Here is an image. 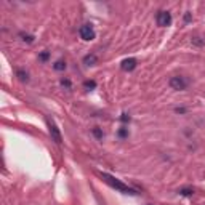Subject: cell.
<instances>
[{"instance_id": "9", "label": "cell", "mask_w": 205, "mask_h": 205, "mask_svg": "<svg viewBox=\"0 0 205 205\" xmlns=\"http://www.w3.org/2000/svg\"><path fill=\"white\" fill-rule=\"evenodd\" d=\"M53 69H55V71H66V61L58 59V61L53 64Z\"/></svg>"}, {"instance_id": "19", "label": "cell", "mask_w": 205, "mask_h": 205, "mask_svg": "<svg viewBox=\"0 0 205 205\" xmlns=\"http://www.w3.org/2000/svg\"><path fill=\"white\" fill-rule=\"evenodd\" d=\"M147 205H149V203H147Z\"/></svg>"}, {"instance_id": "17", "label": "cell", "mask_w": 205, "mask_h": 205, "mask_svg": "<svg viewBox=\"0 0 205 205\" xmlns=\"http://www.w3.org/2000/svg\"><path fill=\"white\" fill-rule=\"evenodd\" d=\"M120 120H122V122H130V115L124 112V114H122V117H120Z\"/></svg>"}, {"instance_id": "4", "label": "cell", "mask_w": 205, "mask_h": 205, "mask_svg": "<svg viewBox=\"0 0 205 205\" xmlns=\"http://www.w3.org/2000/svg\"><path fill=\"white\" fill-rule=\"evenodd\" d=\"M156 23H157V26H160V27L170 26V24H172V14H170V11H165V10L157 11V14H156Z\"/></svg>"}, {"instance_id": "11", "label": "cell", "mask_w": 205, "mask_h": 205, "mask_svg": "<svg viewBox=\"0 0 205 205\" xmlns=\"http://www.w3.org/2000/svg\"><path fill=\"white\" fill-rule=\"evenodd\" d=\"M181 196H192L194 194V189H192V187H183V189H180L178 191Z\"/></svg>"}, {"instance_id": "18", "label": "cell", "mask_w": 205, "mask_h": 205, "mask_svg": "<svg viewBox=\"0 0 205 205\" xmlns=\"http://www.w3.org/2000/svg\"><path fill=\"white\" fill-rule=\"evenodd\" d=\"M184 21L187 23V21H191V14L189 13H186V16H184Z\"/></svg>"}, {"instance_id": "12", "label": "cell", "mask_w": 205, "mask_h": 205, "mask_svg": "<svg viewBox=\"0 0 205 205\" xmlns=\"http://www.w3.org/2000/svg\"><path fill=\"white\" fill-rule=\"evenodd\" d=\"M93 135L96 136V140H102V138H104V133H102L98 127H96V128H93Z\"/></svg>"}, {"instance_id": "16", "label": "cell", "mask_w": 205, "mask_h": 205, "mask_svg": "<svg viewBox=\"0 0 205 205\" xmlns=\"http://www.w3.org/2000/svg\"><path fill=\"white\" fill-rule=\"evenodd\" d=\"M48 58H50V53H48V51H42V53L39 55V59H40V61H47Z\"/></svg>"}, {"instance_id": "5", "label": "cell", "mask_w": 205, "mask_h": 205, "mask_svg": "<svg viewBox=\"0 0 205 205\" xmlns=\"http://www.w3.org/2000/svg\"><path fill=\"white\" fill-rule=\"evenodd\" d=\"M187 83H189V82H187L184 77H181V75H176V77H172V79H170V87H172L173 90H178V91L186 90Z\"/></svg>"}, {"instance_id": "3", "label": "cell", "mask_w": 205, "mask_h": 205, "mask_svg": "<svg viewBox=\"0 0 205 205\" xmlns=\"http://www.w3.org/2000/svg\"><path fill=\"white\" fill-rule=\"evenodd\" d=\"M79 36H80L82 40L90 42V40H93L96 37V32H95V29H93L91 24H82L79 27Z\"/></svg>"}, {"instance_id": "13", "label": "cell", "mask_w": 205, "mask_h": 205, "mask_svg": "<svg viewBox=\"0 0 205 205\" xmlns=\"http://www.w3.org/2000/svg\"><path fill=\"white\" fill-rule=\"evenodd\" d=\"M19 36H21V37H23V40H24V42H27V43H32V42H34V37H32V36H29V34L21 32Z\"/></svg>"}, {"instance_id": "15", "label": "cell", "mask_w": 205, "mask_h": 205, "mask_svg": "<svg viewBox=\"0 0 205 205\" xmlns=\"http://www.w3.org/2000/svg\"><path fill=\"white\" fill-rule=\"evenodd\" d=\"M61 85H63V87H66L67 90H71V87H72V83H71L69 79H61Z\"/></svg>"}, {"instance_id": "6", "label": "cell", "mask_w": 205, "mask_h": 205, "mask_svg": "<svg viewBox=\"0 0 205 205\" xmlns=\"http://www.w3.org/2000/svg\"><path fill=\"white\" fill-rule=\"evenodd\" d=\"M120 67H122V71L125 72H131L135 67H136V59L135 58H127L120 63Z\"/></svg>"}, {"instance_id": "14", "label": "cell", "mask_w": 205, "mask_h": 205, "mask_svg": "<svg viewBox=\"0 0 205 205\" xmlns=\"http://www.w3.org/2000/svg\"><path fill=\"white\" fill-rule=\"evenodd\" d=\"M119 138H127V136H128V128H125V127H122L120 130H119Z\"/></svg>"}, {"instance_id": "10", "label": "cell", "mask_w": 205, "mask_h": 205, "mask_svg": "<svg viewBox=\"0 0 205 205\" xmlns=\"http://www.w3.org/2000/svg\"><path fill=\"white\" fill-rule=\"evenodd\" d=\"M83 87L87 88V90H95L96 88V82L95 80H85L83 82Z\"/></svg>"}, {"instance_id": "8", "label": "cell", "mask_w": 205, "mask_h": 205, "mask_svg": "<svg viewBox=\"0 0 205 205\" xmlns=\"http://www.w3.org/2000/svg\"><path fill=\"white\" fill-rule=\"evenodd\" d=\"M16 77H18L21 82H27V80H29L27 72H26V71H23V69H18V71H16Z\"/></svg>"}, {"instance_id": "2", "label": "cell", "mask_w": 205, "mask_h": 205, "mask_svg": "<svg viewBox=\"0 0 205 205\" xmlns=\"http://www.w3.org/2000/svg\"><path fill=\"white\" fill-rule=\"evenodd\" d=\"M45 120H47V127H48V133L51 136V140H53L56 144H61L63 143V136H61V131H59L58 125L55 124V120H53V119H50V117H47Z\"/></svg>"}, {"instance_id": "1", "label": "cell", "mask_w": 205, "mask_h": 205, "mask_svg": "<svg viewBox=\"0 0 205 205\" xmlns=\"http://www.w3.org/2000/svg\"><path fill=\"white\" fill-rule=\"evenodd\" d=\"M98 176L104 181L108 186H111L112 189H115L117 192H122V194H127V196H138V191L136 189H133V187H130L128 184H125V183H122L119 178H115V176H112V175H109V173H98Z\"/></svg>"}, {"instance_id": "7", "label": "cell", "mask_w": 205, "mask_h": 205, "mask_svg": "<svg viewBox=\"0 0 205 205\" xmlns=\"http://www.w3.org/2000/svg\"><path fill=\"white\" fill-rule=\"evenodd\" d=\"M83 63L87 64V66H95L98 63V56L93 55V53H90V55H87V56L83 58Z\"/></svg>"}]
</instances>
